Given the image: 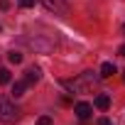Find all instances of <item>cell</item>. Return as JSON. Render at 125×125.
Listing matches in <instances>:
<instances>
[{
	"label": "cell",
	"mask_w": 125,
	"mask_h": 125,
	"mask_svg": "<svg viewBox=\"0 0 125 125\" xmlns=\"http://www.w3.org/2000/svg\"><path fill=\"white\" fill-rule=\"evenodd\" d=\"M98 81H101V76H93V71H83L66 86L71 91H76V93H96L98 91Z\"/></svg>",
	"instance_id": "1"
},
{
	"label": "cell",
	"mask_w": 125,
	"mask_h": 125,
	"mask_svg": "<svg viewBox=\"0 0 125 125\" xmlns=\"http://www.w3.org/2000/svg\"><path fill=\"white\" fill-rule=\"evenodd\" d=\"M0 120L3 123H17L20 120V108L8 96H0Z\"/></svg>",
	"instance_id": "2"
},
{
	"label": "cell",
	"mask_w": 125,
	"mask_h": 125,
	"mask_svg": "<svg viewBox=\"0 0 125 125\" xmlns=\"http://www.w3.org/2000/svg\"><path fill=\"white\" fill-rule=\"evenodd\" d=\"M39 3H42L49 12H54V15H66V12H69V8H66L64 0H39Z\"/></svg>",
	"instance_id": "3"
},
{
	"label": "cell",
	"mask_w": 125,
	"mask_h": 125,
	"mask_svg": "<svg viewBox=\"0 0 125 125\" xmlns=\"http://www.w3.org/2000/svg\"><path fill=\"white\" fill-rule=\"evenodd\" d=\"M74 113H76L81 120H88V118H91V113H93V108H91V103L81 101V103H76V105H74Z\"/></svg>",
	"instance_id": "4"
},
{
	"label": "cell",
	"mask_w": 125,
	"mask_h": 125,
	"mask_svg": "<svg viewBox=\"0 0 125 125\" xmlns=\"http://www.w3.org/2000/svg\"><path fill=\"white\" fill-rule=\"evenodd\" d=\"M27 44L34 47V49H39V52H49V49L54 47V42H44V39H37V37H34V39H27Z\"/></svg>",
	"instance_id": "5"
},
{
	"label": "cell",
	"mask_w": 125,
	"mask_h": 125,
	"mask_svg": "<svg viewBox=\"0 0 125 125\" xmlns=\"http://www.w3.org/2000/svg\"><path fill=\"white\" fill-rule=\"evenodd\" d=\"M93 105H96L98 110H108V105H110V96H108V93H98L96 101H93Z\"/></svg>",
	"instance_id": "6"
},
{
	"label": "cell",
	"mask_w": 125,
	"mask_h": 125,
	"mask_svg": "<svg viewBox=\"0 0 125 125\" xmlns=\"http://www.w3.org/2000/svg\"><path fill=\"white\" fill-rule=\"evenodd\" d=\"M113 74H115V64H110V61H103V66H101V74H98V76H101V79H110Z\"/></svg>",
	"instance_id": "7"
},
{
	"label": "cell",
	"mask_w": 125,
	"mask_h": 125,
	"mask_svg": "<svg viewBox=\"0 0 125 125\" xmlns=\"http://www.w3.org/2000/svg\"><path fill=\"white\" fill-rule=\"evenodd\" d=\"M25 81H27V83H37V81H39V69H37V66H30V69L25 71Z\"/></svg>",
	"instance_id": "8"
},
{
	"label": "cell",
	"mask_w": 125,
	"mask_h": 125,
	"mask_svg": "<svg viewBox=\"0 0 125 125\" xmlns=\"http://www.w3.org/2000/svg\"><path fill=\"white\" fill-rule=\"evenodd\" d=\"M27 81H15V86H12V96L15 98H20V96H25V91H27Z\"/></svg>",
	"instance_id": "9"
},
{
	"label": "cell",
	"mask_w": 125,
	"mask_h": 125,
	"mask_svg": "<svg viewBox=\"0 0 125 125\" xmlns=\"http://www.w3.org/2000/svg\"><path fill=\"white\" fill-rule=\"evenodd\" d=\"M10 79H12V76H10V71H8V69H0V86L10 83Z\"/></svg>",
	"instance_id": "10"
},
{
	"label": "cell",
	"mask_w": 125,
	"mask_h": 125,
	"mask_svg": "<svg viewBox=\"0 0 125 125\" xmlns=\"http://www.w3.org/2000/svg\"><path fill=\"white\" fill-rule=\"evenodd\" d=\"M8 59H10V64H20V61H22V54H20V52H10Z\"/></svg>",
	"instance_id": "11"
},
{
	"label": "cell",
	"mask_w": 125,
	"mask_h": 125,
	"mask_svg": "<svg viewBox=\"0 0 125 125\" xmlns=\"http://www.w3.org/2000/svg\"><path fill=\"white\" fill-rule=\"evenodd\" d=\"M37 125H54V123H52L49 115H42V118H37Z\"/></svg>",
	"instance_id": "12"
},
{
	"label": "cell",
	"mask_w": 125,
	"mask_h": 125,
	"mask_svg": "<svg viewBox=\"0 0 125 125\" xmlns=\"http://www.w3.org/2000/svg\"><path fill=\"white\" fill-rule=\"evenodd\" d=\"M17 3H20V8H32L34 0H17Z\"/></svg>",
	"instance_id": "13"
},
{
	"label": "cell",
	"mask_w": 125,
	"mask_h": 125,
	"mask_svg": "<svg viewBox=\"0 0 125 125\" xmlns=\"http://www.w3.org/2000/svg\"><path fill=\"white\" fill-rule=\"evenodd\" d=\"M98 125H113V123H110L108 118H101V120H98Z\"/></svg>",
	"instance_id": "14"
},
{
	"label": "cell",
	"mask_w": 125,
	"mask_h": 125,
	"mask_svg": "<svg viewBox=\"0 0 125 125\" xmlns=\"http://www.w3.org/2000/svg\"><path fill=\"white\" fill-rule=\"evenodd\" d=\"M118 54H120V56H125V44H123V47L118 49Z\"/></svg>",
	"instance_id": "15"
},
{
	"label": "cell",
	"mask_w": 125,
	"mask_h": 125,
	"mask_svg": "<svg viewBox=\"0 0 125 125\" xmlns=\"http://www.w3.org/2000/svg\"><path fill=\"white\" fill-rule=\"evenodd\" d=\"M123 34H125V25H123Z\"/></svg>",
	"instance_id": "16"
},
{
	"label": "cell",
	"mask_w": 125,
	"mask_h": 125,
	"mask_svg": "<svg viewBox=\"0 0 125 125\" xmlns=\"http://www.w3.org/2000/svg\"><path fill=\"white\" fill-rule=\"evenodd\" d=\"M123 81H125V74H123Z\"/></svg>",
	"instance_id": "17"
},
{
	"label": "cell",
	"mask_w": 125,
	"mask_h": 125,
	"mask_svg": "<svg viewBox=\"0 0 125 125\" xmlns=\"http://www.w3.org/2000/svg\"><path fill=\"white\" fill-rule=\"evenodd\" d=\"M0 30H3V27H0Z\"/></svg>",
	"instance_id": "18"
}]
</instances>
